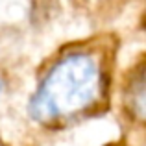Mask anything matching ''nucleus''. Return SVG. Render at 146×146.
<instances>
[{"label": "nucleus", "mask_w": 146, "mask_h": 146, "mask_svg": "<svg viewBox=\"0 0 146 146\" xmlns=\"http://www.w3.org/2000/svg\"><path fill=\"white\" fill-rule=\"evenodd\" d=\"M0 93H2V80H0Z\"/></svg>", "instance_id": "f03ea898"}, {"label": "nucleus", "mask_w": 146, "mask_h": 146, "mask_svg": "<svg viewBox=\"0 0 146 146\" xmlns=\"http://www.w3.org/2000/svg\"><path fill=\"white\" fill-rule=\"evenodd\" d=\"M102 94V67L93 54L72 52L46 72L30 100V115L37 122L68 120L94 106Z\"/></svg>", "instance_id": "f257e3e1"}]
</instances>
